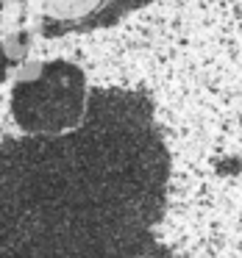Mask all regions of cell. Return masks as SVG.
<instances>
[{
    "mask_svg": "<svg viewBox=\"0 0 242 258\" xmlns=\"http://www.w3.org/2000/svg\"><path fill=\"white\" fill-rule=\"evenodd\" d=\"M117 25L173 156L170 217L242 258V0H145Z\"/></svg>",
    "mask_w": 242,
    "mask_h": 258,
    "instance_id": "cell-2",
    "label": "cell"
},
{
    "mask_svg": "<svg viewBox=\"0 0 242 258\" xmlns=\"http://www.w3.org/2000/svg\"><path fill=\"white\" fill-rule=\"evenodd\" d=\"M173 156L117 23L0 67V258H173Z\"/></svg>",
    "mask_w": 242,
    "mask_h": 258,
    "instance_id": "cell-1",
    "label": "cell"
},
{
    "mask_svg": "<svg viewBox=\"0 0 242 258\" xmlns=\"http://www.w3.org/2000/svg\"><path fill=\"white\" fill-rule=\"evenodd\" d=\"M101 0H31V6L39 14L53 20H81L95 12Z\"/></svg>",
    "mask_w": 242,
    "mask_h": 258,
    "instance_id": "cell-3",
    "label": "cell"
}]
</instances>
